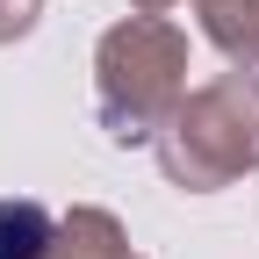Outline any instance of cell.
I'll use <instances>...</instances> for the list:
<instances>
[{"label": "cell", "instance_id": "1", "mask_svg": "<svg viewBox=\"0 0 259 259\" xmlns=\"http://www.w3.org/2000/svg\"><path fill=\"white\" fill-rule=\"evenodd\" d=\"M187 94V29L166 15H122L94 44V115L115 144H151Z\"/></svg>", "mask_w": 259, "mask_h": 259}, {"label": "cell", "instance_id": "7", "mask_svg": "<svg viewBox=\"0 0 259 259\" xmlns=\"http://www.w3.org/2000/svg\"><path fill=\"white\" fill-rule=\"evenodd\" d=\"M137 15H166V8H180V0H130Z\"/></svg>", "mask_w": 259, "mask_h": 259}, {"label": "cell", "instance_id": "6", "mask_svg": "<svg viewBox=\"0 0 259 259\" xmlns=\"http://www.w3.org/2000/svg\"><path fill=\"white\" fill-rule=\"evenodd\" d=\"M44 22V0H0V44H22Z\"/></svg>", "mask_w": 259, "mask_h": 259}, {"label": "cell", "instance_id": "2", "mask_svg": "<svg viewBox=\"0 0 259 259\" xmlns=\"http://www.w3.org/2000/svg\"><path fill=\"white\" fill-rule=\"evenodd\" d=\"M158 173L180 194H216L259 173V72H216L180 94V108L151 137Z\"/></svg>", "mask_w": 259, "mask_h": 259}, {"label": "cell", "instance_id": "3", "mask_svg": "<svg viewBox=\"0 0 259 259\" xmlns=\"http://www.w3.org/2000/svg\"><path fill=\"white\" fill-rule=\"evenodd\" d=\"M44 259H144V252L130 245V231H122L108 209L79 202V209H65V216H58V238H51Z\"/></svg>", "mask_w": 259, "mask_h": 259}, {"label": "cell", "instance_id": "5", "mask_svg": "<svg viewBox=\"0 0 259 259\" xmlns=\"http://www.w3.org/2000/svg\"><path fill=\"white\" fill-rule=\"evenodd\" d=\"M58 238V209L36 194H0V259H44Z\"/></svg>", "mask_w": 259, "mask_h": 259}, {"label": "cell", "instance_id": "4", "mask_svg": "<svg viewBox=\"0 0 259 259\" xmlns=\"http://www.w3.org/2000/svg\"><path fill=\"white\" fill-rule=\"evenodd\" d=\"M194 15H202V36L231 58L238 72L259 65V0H194Z\"/></svg>", "mask_w": 259, "mask_h": 259}]
</instances>
